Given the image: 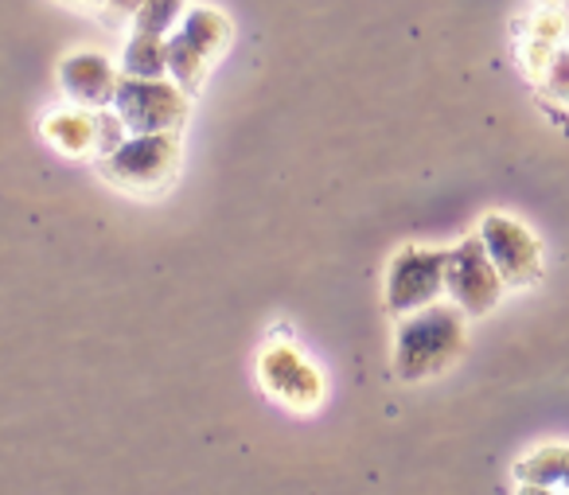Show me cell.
I'll list each match as a JSON object with an SVG mask.
<instances>
[{"label":"cell","instance_id":"cell-9","mask_svg":"<svg viewBox=\"0 0 569 495\" xmlns=\"http://www.w3.org/2000/svg\"><path fill=\"white\" fill-rule=\"evenodd\" d=\"M507 285L499 269L491 266L488 250H483L480 235L460 238L452 250H445V297L457 305L465 316H488L503 300Z\"/></svg>","mask_w":569,"mask_h":495},{"label":"cell","instance_id":"cell-3","mask_svg":"<svg viewBox=\"0 0 569 495\" xmlns=\"http://www.w3.org/2000/svg\"><path fill=\"white\" fill-rule=\"evenodd\" d=\"M230 43H234V24L227 12L211 4H191L176 32L168 36V79L188 95H199L214 63L230 51Z\"/></svg>","mask_w":569,"mask_h":495},{"label":"cell","instance_id":"cell-8","mask_svg":"<svg viewBox=\"0 0 569 495\" xmlns=\"http://www.w3.org/2000/svg\"><path fill=\"white\" fill-rule=\"evenodd\" d=\"M480 242L488 250L491 266L499 269L507 289H530L542 281L546 274V250L538 242V235L522 219L503 211H488L480 219Z\"/></svg>","mask_w":569,"mask_h":495},{"label":"cell","instance_id":"cell-5","mask_svg":"<svg viewBox=\"0 0 569 495\" xmlns=\"http://www.w3.org/2000/svg\"><path fill=\"white\" fill-rule=\"evenodd\" d=\"M445 297V250L437 246H402L390 254L382 274V305L395 320L413 316L429 305H441Z\"/></svg>","mask_w":569,"mask_h":495},{"label":"cell","instance_id":"cell-13","mask_svg":"<svg viewBox=\"0 0 569 495\" xmlns=\"http://www.w3.org/2000/svg\"><path fill=\"white\" fill-rule=\"evenodd\" d=\"M183 12H188V0H144L129 24L141 36H160V40H168V36L176 32V24L183 20Z\"/></svg>","mask_w":569,"mask_h":495},{"label":"cell","instance_id":"cell-14","mask_svg":"<svg viewBox=\"0 0 569 495\" xmlns=\"http://www.w3.org/2000/svg\"><path fill=\"white\" fill-rule=\"evenodd\" d=\"M538 87H542L546 95L553 98V102L569 106V51L566 48H561L558 56H553L550 71L542 75V82H538Z\"/></svg>","mask_w":569,"mask_h":495},{"label":"cell","instance_id":"cell-18","mask_svg":"<svg viewBox=\"0 0 569 495\" xmlns=\"http://www.w3.org/2000/svg\"><path fill=\"white\" fill-rule=\"evenodd\" d=\"M515 495H569V492H550V487H515Z\"/></svg>","mask_w":569,"mask_h":495},{"label":"cell","instance_id":"cell-10","mask_svg":"<svg viewBox=\"0 0 569 495\" xmlns=\"http://www.w3.org/2000/svg\"><path fill=\"white\" fill-rule=\"evenodd\" d=\"M121 87V67L102 51H71L59 59V90L71 106L82 110H113Z\"/></svg>","mask_w":569,"mask_h":495},{"label":"cell","instance_id":"cell-19","mask_svg":"<svg viewBox=\"0 0 569 495\" xmlns=\"http://www.w3.org/2000/svg\"><path fill=\"white\" fill-rule=\"evenodd\" d=\"M538 4H542V9H558V0H538Z\"/></svg>","mask_w":569,"mask_h":495},{"label":"cell","instance_id":"cell-12","mask_svg":"<svg viewBox=\"0 0 569 495\" xmlns=\"http://www.w3.org/2000/svg\"><path fill=\"white\" fill-rule=\"evenodd\" d=\"M118 67L121 79H168V40L129 32Z\"/></svg>","mask_w":569,"mask_h":495},{"label":"cell","instance_id":"cell-7","mask_svg":"<svg viewBox=\"0 0 569 495\" xmlns=\"http://www.w3.org/2000/svg\"><path fill=\"white\" fill-rule=\"evenodd\" d=\"M40 137L51 152L67 160H102L126 141V126L113 110H82V106H63V110L43 113Z\"/></svg>","mask_w":569,"mask_h":495},{"label":"cell","instance_id":"cell-16","mask_svg":"<svg viewBox=\"0 0 569 495\" xmlns=\"http://www.w3.org/2000/svg\"><path fill=\"white\" fill-rule=\"evenodd\" d=\"M141 4L144 0H110V4H106V20H110V24H129Z\"/></svg>","mask_w":569,"mask_h":495},{"label":"cell","instance_id":"cell-11","mask_svg":"<svg viewBox=\"0 0 569 495\" xmlns=\"http://www.w3.org/2000/svg\"><path fill=\"white\" fill-rule=\"evenodd\" d=\"M519 487H550L569 492V445H538L527 456H519L511 468Z\"/></svg>","mask_w":569,"mask_h":495},{"label":"cell","instance_id":"cell-4","mask_svg":"<svg viewBox=\"0 0 569 495\" xmlns=\"http://www.w3.org/2000/svg\"><path fill=\"white\" fill-rule=\"evenodd\" d=\"M258 386L266 390V398H273L277 406L293 409V414H317L328 398V378L317 363L305 352H297L293 344H266L258 352Z\"/></svg>","mask_w":569,"mask_h":495},{"label":"cell","instance_id":"cell-2","mask_svg":"<svg viewBox=\"0 0 569 495\" xmlns=\"http://www.w3.org/2000/svg\"><path fill=\"white\" fill-rule=\"evenodd\" d=\"M183 165V137L180 133H141L126 137L110 157L94 160L98 176L110 188L137 199H157L176 184Z\"/></svg>","mask_w":569,"mask_h":495},{"label":"cell","instance_id":"cell-1","mask_svg":"<svg viewBox=\"0 0 569 495\" xmlns=\"http://www.w3.org/2000/svg\"><path fill=\"white\" fill-rule=\"evenodd\" d=\"M468 347L465 313L457 305H429L413 316H402L395 328V367L398 383H429L457 367Z\"/></svg>","mask_w":569,"mask_h":495},{"label":"cell","instance_id":"cell-6","mask_svg":"<svg viewBox=\"0 0 569 495\" xmlns=\"http://www.w3.org/2000/svg\"><path fill=\"white\" fill-rule=\"evenodd\" d=\"M113 113L129 137L180 133L191 118V95L172 79H121Z\"/></svg>","mask_w":569,"mask_h":495},{"label":"cell","instance_id":"cell-17","mask_svg":"<svg viewBox=\"0 0 569 495\" xmlns=\"http://www.w3.org/2000/svg\"><path fill=\"white\" fill-rule=\"evenodd\" d=\"M59 4H67V9H79V12H106V4H110V0H59Z\"/></svg>","mask_w":569,"mask_h":495},{"label":"cell","instance_id":"cell-15","mask_svg":"<svg viewBox=\"0 0 569 495\" xmlns=\"http://www.w3.org/2000/svg\"><path fill=\"white\" fill-rule=\"evenodd\" d=\"M561 36H566V17H561L558 9H542L535 20H530L527 40H538V43H550V48H561Z\"/></svg>","mask_w":569,"mask_h":495}]
</instances>
